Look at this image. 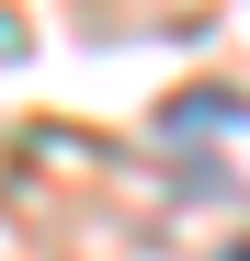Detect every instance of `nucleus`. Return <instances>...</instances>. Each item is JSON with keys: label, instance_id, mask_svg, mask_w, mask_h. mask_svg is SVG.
<instances>
[{"label": "nucleus", "instance_id": "2", "mask_svg": "<svg viewBox=\"0 0 250 261\" xmlns=\"http://www.w3.org/2000/svg\"><path fill=\"white\" fill-rule=\"evenodd\" d=\"M228 261H250V239H239V250H228Z\"/></svg>", "mask_w": 250, "mask_h": 261}, {"label": "nucleus", "instance_id": "1", "mask_svg": "<svg viewBox=\"0 0 250 261\" xmlns=\"http://www.w3.org/2000/svg\"><path fill=\"white\" fill-rule=\"evenodd\" d=\"M159 148L182 159L193 193H216V204L250 193V102H239V91H182V102H159Z\"/></svg>", "mask_w": 250, "mask_h": 261}]
</instances>
